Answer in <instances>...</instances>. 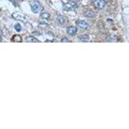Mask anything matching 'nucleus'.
<instances>
[{"instance_id": "obj_1", "label": "nucleus", "mask_w": 129, "mask_h": 129, "mask_svg": "<svg viewBox=\"0 0 129 129\" xmlns=\"http://www.w3.org/2000/svg\"><path fill=\"white\" fill-rule=\"evenodd\" d=\"M31 9H32V12L38 14L41 12V10H43V7L38 2L34 1L31 3Z\"/></svg>"}, {"instance_id": "obj_2", "label": "nucleus", "mask_w": 129, "mask_h": 129, "mask_svg": "<svg viewBox=\"0 0 129 129\" xmlns=\"http://www.w3.org/2000/svg\"><path fill=\"white\" fill-rule=\"evenodd\" d=\"M77 4L74 2H69L68 3L63 5V9L64 10H74L75 9H76Z\"/></svg>"}, {"instance_id": "obj_3", "label": "nucleus", "mask_w": 129, "mask_h": 129, "mask_svg": "<svg viewBox=\"0 0 129 129\" xmlns=\"http://www.w3.org/2000/svg\"><path fill=\"white\" fill-rule=\"evenodd\" d=\"M94 6L98 9H102L105 7L106 2L105 0H95L94 1Z\"/></svg>"}, {"instance_id": "obj_4", "label": "nucleus", "mask_w": 129, "mask_h": 129, "mask_svg": "<svg viewBox=\"0 0 129 129\" xmlns=\"http://www.w3.org/2000/svg\"><path fill=\"white\" fill-rule=\"evenodd\" d=\"M12 17H13L15 19H16V20L21 21H22V22H25V21H26V18H25V16L19 14L18 12H14V13L12 14Z\"/></svg>"}, {"instance_id": "obj_5", "label": "nucleus", "mask_w": 129, "mask_h": 129, "mask_svg": "<svg viewBox=\"0 0 129 129\" xmlns=\"http://www.w3.org/2000/svg\"><path fill=\"white\" fill-rule=\"evenodd\" d=\"M76 24L79 27L81 28H83V29H87L88 28V25L86 21L83 20H78L76 21Z\"/></svg>"}, {"instance_id": "obj_6", "label": "nucleus", "mask_w": 129, "mask_h": 129, "mask_svg": "<svg viewBox=\"0 0 129 129\" xmlns=\"http://www.w3.org/2000/svg\"><path fill=\"white\" fill-rule=\"evenodd\" d=\"M78 29L76 27H74V26H69V28H67V33L69 34H70L71 36H74L76 34Z\"/></svg>"}, {"instance_id": "obj_7", "label": "nucleus", "mask_w": 129, "mask_h": 129, "mask_svg": "<svg viewBox=\"0 0 129 129\" xmlns=\"http://www.w3.org/2000/svg\"><path fill=\"white\" fill-rule=\"evenodd\" d=\"M26 41L28 43H39L40 42L39 40H37L34 36H29L26 38Z\"/></svg>"}, {"instance_id": "obj_8", "label": "nucleus", "mask_w": 129, "mask_h": 129, "mask_svg": "<svg viewBox=\"0 0 129 129\" xmlns=\"http://www.w3.org/2000/svg\"><path fill=\"white\" fill-rule=\"evenodd\" d=\"M79 40L82 42H87V41H89V37L87 35H83L79 36Z\"/></svg>"}, {"instance_id": "obj_9", "label": "nucleus", "mask_w": 129, "mask_h": 129, "mask_svg": "<svg viewBox=\"0 0 129 129\" xmlns=\"http://www.w3.org/2000/svg\"><path fill=\"white\" fill-rule=\"evenodd\" d=\"M85 16L86 17H88V18H92L95 16V13H94L93 11H91V10H88L85 13Z\"/></svg>"}, {"instance_id": "obj_10", "label": "nucleus", "mask_w": 129, "mask_h": 129, "mask_svg": "<svg viewBox=\"0 0 129 129\" xmlns=\"http://www.w3.org/2000/svg\"><path fill=\"white\" fill-rule=\"evenodd\" d=\"M65 18H66L63 16H59L58 17H57V21H58L60 24L63 25V24H64V22H65Z\"/></svg>"}, {"instance_id": "obj_11", "label": "nucleus", "mask_w": 129, "mask_h": 129, "mask_svg": "<svg viewBox=\"0 0 129 129\" xmlns=\"http://www.w3.org/2000/svg\"><path fill=\"white\" fill-rule=\"evenodd\" d=\"M13 41L14 42H21L22 41V39H21V37L19 35H15L13 37Z\"/></svg>"}, {"instance_id": "obj_12", "label": "nucleus", "mask_w": 129, "mask_h": 129, "mask_svg": "<svg viewBox=\"0 0 129 129\" xmlns=\"http://www.w3.org/2000/svg\"><path fill=\"white\" fill-rule=\"evenodd\" d=\"M41 17L43 19H48L50 18V15L47 13V12H43V13L41 14Z\"/></svg>"}, {"instance_id": "obj_13", "label": "nucleus", "mask_w": 129, "mask_h": 129, "mask_svg": "<svg viewBox=\"0 0 129 129\" xmlns=\"http://www.w3.org/2000/svg\"><path fill=\"white\" fill-rule=\"evenodd\" d=\"M14 28L17 32H20V31L21 30V26L20 24H19V23L16 24L14 26Z\"/></svg>"}, {"instance_id": "obj_14", "label": "nucleus", "mask_w": 129, "mask_h": 129, "mask_svg": "<svg viewBox=\"0 0 129 129\" xmlns=\"http://www.w3.org/2000/svg\"><path fill=\"white\" fill-rule=\"evenodd\" d=\"M61 42H70V41L67 40V38H63L61 40Z\"/></svg>"}, {"instance_id": "obj_15", "label": "nucleus", "mask_w": 129, "mask_h": 129, "mask_svg": "<svg viewBox=\"0 0 129 129\" xmlns=\"http://www.w3.org/2000/svg\"><path fill=\"white\" fill-rule=\"evenodd\" d=\"M1 34H2V31L0 30V35H1Z\"/></svg>"}]
</instances>
